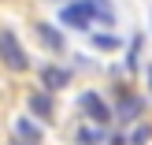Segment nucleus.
Here are the masks:
<instances>
[{
    "label": "nucleus",
    "instance_id": "10",
    "mask_svg": "<svg viewBox=\"0 0 152 145\" xmlns=\"http://www.w3.org/2000/svg\"><path fill=\"white\" fill-rule=\"evenodd\" d=\"M78 141L82 145H96V141H104V130H100V127H96V130H93V127H82V130H78Z\"/></svg>",
    "mask_w": 152,
    "mask_h": 145
},
{
    "label": "nucleus",
    "instance_id": "12",
    "mask_svg": "<svg viewBox=\"0 0 152 145\" xmlns=\"http://www.w3.org/2000/svg\"><path fill=\"white\" fill-rule=\"evenodd\" d=\"M148 82H152V71H148Z\"/></svg>",
    "mask_w": 152,
    "mask_h": 145
},
{
    "label": "nucleus",
    "instance_id": "11",
    "mask_svg": "<svg viewBox=\"0 0 152 145\" xmlns=\"http://www.w3.org/2000/svg\"><path fill=\"white\" fill-rule=\"evenodd\" d=\"M148 138H152V130H148V127H137V130L130 134V141H137V145H141V141H148Z\"/></svg>",
    "mask_w": 152,
    "mask_h": 145
},
{
    "label": "nucleus",
    "instance_id": "2",
    "mask_svg": "<svg viewBox=\"0 0 152 145\" xmlns=\"http://www.w3.org/2000/svg\"><path fill=\"white\" fill-rule=\"evenodd\" d=\"M0 60H4L11 71H26V67H30L26 49L19 45V37H15L11 30H4V34H0Z\"/></svg>",
    "mask_w": 152,
    "mask_h": 145
},
{
    "label": "nucleus",
    "instance_id": "3",
    "mask_svg": "<svg viewBox=\"0 0 152 145\" xmlns=\"http://www.w3.org/2000/svg\"><path fill=\"white\" fill-rule=\"evenodd\" d=\"M78 108L86 112V116L93 119L96 127H104V123H111V108H108V104H104V97H100V93H93V89H89V93H82V97H78Z\"/></svg>",
    "mask_w": 152,
    "mask_h": 145
},
{
    "label": "nucleus",
    "instance_id": "6",
    "mask_svg": "<svg viewBox=\"0 0 152 145\" xmlns=\"http://www.w3.org/2000/svg\"><path fill=\"white\" fill-rule=\"evenodd\" d=\"M37 37H41V45H45V49H52V52L63 49V37H59V30H56V26H48V22H37Z\"/></svg>",
    "mask_w": 152,
    "mask_h": 145
},
{
    "label": "nucleus",
    "instance_id": "9",
    "mask_svg": "<svg viewBox=\"0 0 152 145\" xmlns=\"http://www.w3.org/2000/svg\"><path fill=\"white\" fill-rule=\"evenodd\" d=\"M141 108H145V101H141V97H123V104H119V119L141 116Z\"/></svg>",
    "mask_w": 152,
    "mask_h": 145
},
{
    "label": "nucleus",
    "instance_id": "7",
    "mask_svg": "<svg viewBox=\"0 0 152 145\" xmlns=\"http://www.w3.org/2000/svg\"><path fill=\"white\" fill-rule=\"evenodd\" d=\"M89 41H93V49H104V52H115L119 45H123L111 30H93V37H89Z\"/></svg>",
    "mask_w": 152,
    "mask_h": 145
},
{
    "label": "nucleus",
    "instance_id": "8",
    "mask_svg": "<svg viewBox=\"0 0 152 145\" xmlns=\"http://www.w3.org/2000/svg\"><path fill=\"white\" fill-rule=\"evenodd\" d=\"M15 134H19L22 141H41V127H37L34 119H15Z\"/></svg>",
    "mask_w": 152,
    "mask_h": 145
},
{
    "label": "nucleus",
    "instance_id": "4",
    "mask_svg": "<svg viewBox=\"0 0 152 145\" xmlns=\"http://www.w3.org/2000/svg\"><path fill=\"white\" fill-rule=\"evenodd\" d=\"M41 82H45V89H67L71 86V71L67 67H41Z\"/></svg>",
    "mask_w": 152,
    "mask_h": 145
},
{
    "label": "nucleus",
    "instance_id": "1",
    "mask_svg": "<svg viewBox=\"0 0 152 145\" xmlns=\"http://www.w3.org/2000/svg\"><path fill=\"white\" fill-rule=\"evenodd\" d=\"M59 22L63 26H74V30H89L93 22L111 26L115 22V11H111L108 0H71V4L59 7Z\"/></svg>",
    "mask_w": 152,
    "mask_h": 145
},
{
    "label": "nucleus",
    "instance_id": "5",
    "mask_svg": "<svg viewBox=\"0 0 152 145\" xmlns=\"http://www.w3.org/2000/svg\"><path fill=\"white\" fill-rule=\"evenodd\" d=\"M26 104H30V112H34L37 119H52V112H56V108H52V101H48V93H37V89L26 97Z\"/></svg>",
    "mask_w": 152,
    "mask_h": 145
}]
</instances>
